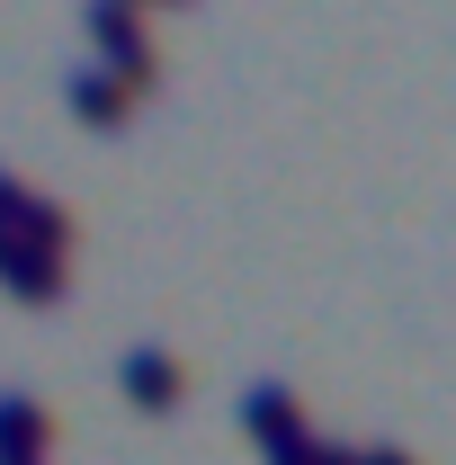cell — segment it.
Here are the masks:
<instances>
[{
  "mask_svg": "<svg viewBox=\"0 0 456 465\" xmlns=\"http://www.w3.org/2000/svg\"><path fill=\"white\" fill-rule=\"evenodd\" d=\"M45 448H55V403L9 385L0 394V457H45Z\"/></svg>",
  "mask_w": 456,
  "mask_h": 465,
  "instance_id": "obj_6",
  "label": "cell"
},
{
  "mask_svg": "<svg viewBox=\"0 0 456 465\" xmlns=\"http://www.w3.org/2000/svg\"><path fill=\"white\" fill-rule=\"evenodd\" d=\"M116 385H125V403H134V411H171L179 394H188V367H179V349H125Z\"/></svg>",
  "mask_w": 456,
  "mask_h": 465,
  "instance_id": "obj_3",
  "label": "cell"
},
{
  "mask_svg": "<svg viewBox=\"0 0 456 465\" xmlns=\"http://www.w3.org/2000/svg\"><path fill=\"white\" fill-rule=\"evenodd\" d=\"M9 242H27V251H55V260H72V242H81V215H72L63 197H45V188H27V197H18V215H9Z\"/></svg>",
  "mask_w": 456,
  "mask_h": 465,
  "instance_id": "obj_5",
  "label": "cell"
},
{
  "mask_svg": "<svg viewBox=\"0 0 456 465\" xmlns=\"http://www.w3.org/2000/svg\"><path fill=\"white\" fill-rule=\"evenodd\" d=\"M242 430H251L260 448H286V439H304L313 420H304V403H295L286 385H251V394H242Z\"/></svg>",
  "mask_w": 456,
  "mask_h": 465,
  "instance_id": "obj_7",
  "label": "cell"
},
{
  "mask_svg": "<svg viewBox=\"0 0 456 465\" xmlns=\"http://www.w3.org/2000/svg\"><path fill=\"white\" fill-rule=\"evenodd\" d=\"M81 27H90L99 63L134 81V99H153V81H162V54H153V36H144V9H134V0H90V18H81Z\"/></svg>",
  "mask_w": 456,
  "mask_h": 465,
  "instance_id": "obj_1",
  "label": "cell"
},
{
  "mask_svg": "<svg viewBox=\"0 0 456 465\" xmlns=\"http://www.w3.org/2000/svg\"><path fill=\"white\" fill-rule=\"evenodd\" d=\"M0 287L18 295V304H63V295H72V260L27 251V242H9V232H0Z\"/></svg>",
  "mask_w": 456,
  "mask_h": 465,
  "instance_id": "obj_2",
  "label": "cell"
},
{
  "mask_svg": "<svg viewBox=\"0 0 456 465\" xmlns=\"http://www.w3.org/2000/svg\"><path fill=\"white\" fill-rule=\"evenodd\" d=\"M349 465H421L411 448H349Z\"/></svg>",
  "mask_w": 456,
  "mask_h": 465,
  "instance_id": "obj_8",
  "label": "cell"
},
{
  "mask_svg": "<svg viewBox=\"0 0 456 465\" xmlns=\"http://www.w3.org/2000/svg\"><path fill=\"white\" fill-rule=\"evenodd\" d=\"M63 90H72V116H81V125H99V134H108V125H125V116L144 108V99H134V81H125V72H108V63H81Z\"/></svg>",
  "mask_w": 456,
  "mask_h": 465,
  "instance_id": "obj_4",
  "label": "cell"
},
{
  "mask_svg": "<svg viewBox=\"0 0 456 465\" xmlns=\"http://www.w3.org/2000/svg\"><path fill=\"white\" fill-rule=\"evenodd\" d=\"M18 197H27V179H18V171H0V232H9V215H18Z\"/></svg>",
  "mask_w": 456,
  "mask_h": 465,
  "instance_id": "obj_9",
  "label": "cell"
},
{
  "mask_svg": "<svg viewBox=\"0 0 456 465\" xmlns=\"http://www.w3.org/2000/svg\"><path fill=\"white\" fill-rule=\"evenodd\" d=\"M0 465H45V457H0Z\"/></svg>",
  "mask_w": 456,
  "mask_h": 465,
  "instance_id": "obj_10",
  "label": "cell"
}]
</instances>
